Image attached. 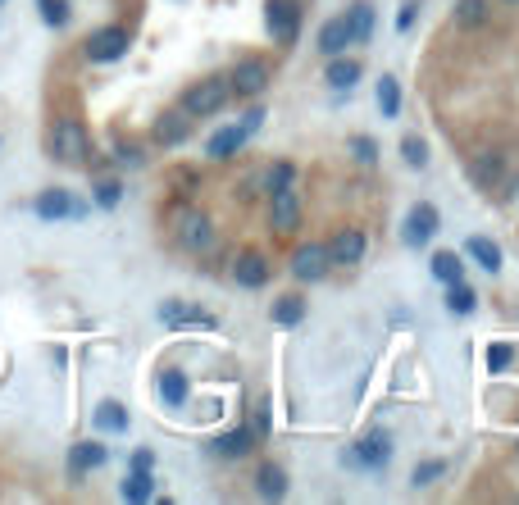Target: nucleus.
Returning <instances> with one entry per match:
<instances>
[{
    "label": "nucleus",
    "mask_w": 519,
    "mask_h": 505,
    "mask_svg": "<svg viewBox=\"0 0 519 505\" xmlns=\"http://www.w3.org/2000/svg\"><path fill=\"white\" fill-rule=\"evenodd\" d=\"M0 5H5V0H0Z\"/></svg>",
    "instance_id": "nucleus-41"
},
{
    "label": "nucleus",
    "mask_w": 519,
    "mask_h": 505,
    "mask_svg": "<svg viewBox=\"0 0 519 505\" xmlns=\"http://www.w3.org/2000/svg\"><path fill=\"white\" fill-rule=\"evenodd\" d=\"M410 23H415V0H406V10H401V19H397V28H401V32H406V28H410Z\"/></svg>",
    "instance_id": "nucleus-39"
},
{
    "label": "nucleus",
    "mask_w": 519,
    "mask_h": 505,
    "mask_svg": "<svg viewBox=\"0 0 519 505\" xmlns=\"http://www.w3.org/2000/svg\"><path fill=\"white\" fill-rule=\"evenodd\" d=\"M474 306H479V297H474V287H465V278L447 282V310L452 315H474Z\"/></svg>",
    "instance_id": "nucleus-21"
},
{
    "label": "nucleus",
    "mask_w": 519,
    "mask_h": 505,
    "mask_svg": "<svg viewBox=\"0 0 519 505\" xmlns=\"http://www.w3.org/2000/svg\"><path fill=\"white\" fill-rule=\"evenodd\" d=\"M255 492H260L264 501H278V496L287 492V474H282L278 465H264V469L255 474Z\"/></svg>",
    "instance_id": "nucleus-24"
},
{
    "label": "nucleus",
    "mask_w": 519,
    "mask_h": 505,
    "mask_svg": "<svg viewBox=\"0 0 519 505\" xmlns=\"http://www.w3.org/2000/svg\"><path fill=\"white\" fill-rule=\"evenodd\" d=\"M246 137H251V132H246L242 123H237V128H224V132H214V137H210V146H205V155H210V160H228V155H237V151L246 146Z\"/></svg>",
    "instance_id": "nucleus-13"
},
{
    "label": "nucleus",
    "mask_w": 519,
    "mask_h": 505,
    "mask_svg": "<svg viewBox=\"0 0 519 505\" xmlns=\"http://www.w3.org/2000/svg\"><path fill=\"white\" fill-rule=\"evenodd\" d=\"M433 233H437V209L424 200L406 214V246H424V242H433Z\"/></svg>",
    "instance_id": "nucleus-11"
},
{
    "label": "nucleus",
    "mask_w": 519,
    "mask_h": 505,
    "mask_svg": "<svg viewBox=\"0 0 519 505\" xmlns=\"http://www.w3.org/2000/svg\"><path fill=\"white\" fill-rule=\"evenodd\" d=\"M87 59L92 64H110V59H123L128 55V28H101L87 37Z\"/></svg>",
    "instance_id": "nucleus-6"
},
{
    "label": "nucleus",
    "mask_w": 519,
    "mask_h": 505,
    "mask_svg": "<svg viewBox=\"0 0 519 505\" xmlns=\"http://www.w3.org/2000/svg\"><path fill=\"white\" fill-rule=\"evenodd\" d=\"M346 28H351V41H369V32H374V10L355 5V10L346 14Z\"/></svg>",
    "instance_id": "nucleus-28"
},
{
    "label": "nucleus",
    "mask_w": 519,
    "mask_h": 505,
    "mask_svg": "<svg viewBox=\"0 0 519 505\" xmlns=\"http://www.w3.org/2000/svg\"><path fill=\"white\" fill-rule=\"evenodd\" d=\"M379 110H383V119H397V110H401V87H397V78H383V83H379Z\"/></svg>",
    "instance_id": "nucleus-31"
},
{
    "label": "nucleus",
    "mask_w": 519,
    "mask_h": 505,
    "mask_svg": "<svg viewBox=\"0 0 519 505\" xmlns=\"http://www.w3.org/2000/svg\"><path fill=\"white\" fill-rule=\"evenodd\" d=\"M346 46H351V28H346V19H328V23L319 28V50L333 59V55H346Z\"/></svg>",
    "instance_id": "nucleus-16"
},
{
    "label": "nucleus",
    "mask_w": 519,
    "mask_h": 505,
    "mask_svg": "<svg viewBox=\"0 0 519 505\" xmlns=\"http://www.w3.org/2000/svg\"><path fill=\"white\" fill-rule=\"evenodd\" d=\"M264 23H269L273 41L291 46L296 32H301V5L296 0H264Z\"/></svg>",
    "instance_id": "nucleus-3"
},
{
    "label": "nucleus",
    "mask_w": 519,
    "mask_h": 505,
    "mask_svg": "<svg viewBox=\"0 0 519 505\" xmlns=\"http://www.w3.org/2000/svg\"><path fill=\"white\" fill-rule=\"evenodd\" d=\"M328 87H337V92H351L355 83H360V64L355 59H342V55H333V64H328Z\"/></svg>",
    "instance_id": "nucleus-18"
},
{
    "label": "nucleus",
    "mask_w": 519,
    "mask_h": 505,
    "mask_svg": "<svg viewBox=\"0 0 519 505\" xmlns=\"http://www.w3.org/2000/svg\"><path fill=\"white\" fill-rule=\"evenodd\" d=\"M251 447H255V438L246 428H233V432H224V438L214 442V451L219 456H228V460H242V456H251Z\"/></svg>",
    "instance_id": "nucleus-19"
},
{
    "label": "nucleus",
    "mask_w": 519,
    "mask_h": 505,
    "mask_svg": "<svg viewBox=\"0 0 519 505\" xmlns=\"http://www.w3.org/2000/svg\"><path fill=\"white\" fill-rule=\"evenodd\" d=\"M351 151H355L360 164H374V160H379V146H374L369 137H355V141H351Z\"/></svg>",
    "instance_id": "nucleus-37"
},
{
    "label": "nucleus",
    "mask_w": 519,
    "mask_h": 505,
    "mask_svg": "<svg viewBox=\"0 0 519 505\" xmlns=\"http://www.w3.org/2000/svg\"><path fill=\"white\" fill-rule=\"evenodd\" d=\"M428 269H433V278H437V282H456V278H465V264H461V255H456V251H437Z\"/></svg>",
    "instance_id": "nucleus-25"
},
{
    "label": "nucleus",
    "mask_w": 519,
    "mask_h": 505,
    "mask_svg": "<svg viewBox=\"0 0 519 505\" xmlns=\"http://www.w3.org/2000/svg\"><path fill=\"white\" fill-rule=\"evenodd\" d=\"M328 260H333V264H360V260H364V233H360V228H342V233L328 242Z\"/></svg>",
    "instance_id": "nucleus-12"
},
{
    "label": "nucleus",
    "mask_w": 519,
    "mask_h": 505,
    "mask_svg": "<svg viewBox=\"0 0 519 505\" xmlns=\"http://www.w3.org/2000/svg\"><path fill=\"white\" fill-rule=\"evenodd\" d=\"M123 200V187L114 182V178H105V182H96V205H105V209H114Z\"/></svg>",
    "instance_id": "nucleus-35"
},
{
    "label": "nucleus",
    "mask_w": 519,
    "mask_h": 505,
    "mask_svg": "<svg viewBox=\"0 0 519 505\" xmlns=\"http://www.w3.org/2000/svg\"><path fill=\"white\" fill-rule=\"evenodd\" d=\"M351 465H360V469H383L388 460H392V442H388V432H369V438L346 456Z\"/></svg>",
    "instance_id": "nucleus-9"
},
{
    "label": "nucleus",
    "mask_w": 519,
    "mask_h": 505,
    "mask_svg": "<svg viewBox=\"0 0 519 505\" xmlns=\"http://www.w3.org/2000/svg\"><path fill=\"white\" fill-rule=\"evenodd\" d=\"M510 359H515V346H506V341H497V346H488V369H492V374H501V369H510Z\"/></svg>",
    "instance_id": "nucleus-34"
},
{
    "label": "nucleus",
    "mask_w": 519,
    "mask_h": 505,
    "mask_svg": "<svg viewBox=\"0 0 519 505\" xmlns=\"http://www.w3.org/2000/svg\"><path fill=\"white\" fill-rule=\"evenodd\" d=\"M178 246L192 251V255H201V251L214 246V228H210L205 214H196V209H183V214H178Z\"/></svg>",
    "instance_id": "nucleus-4"
},
{
    "label": "nucleus",
    "mask_w": 519,
    "mask_h": 505,
    "mask_svg": "<svg viewBox=\"0 0 519 505\" xmlns=\"http://www.w3.org/2000/svg\"><path fill=\"white\" fill-rule=\"evenodd\" d=\"M50 155L59 164H83L87 160V128L78 119H55V128H50Z\"/></svg>",
    "instance_id": "nucleus-2"
},
{
    "label": "nucleus",
    "mask_w": 519,
    "mask_h": 505,
    "mask_svg": "<svg viewBox=\"0 0 519 505\" xmlns=\"http://www.w3.org/2000/svg\"><path fill=\"white\" fill-rule=\"evenodd\" d=\"M160 396H165L169 405H183V401H187V378H183L178 369L160 374Z\"/></svg>",
    "instance_id": "nucleus-30"
},
{
    "label": "nucleus",
    "mask_w": 519,
    "mask_h": 505,
    "mask_svg": "<svg viewBox=\"0 0 519 505\" xmlns=\"http://www.w3.org/2000/svg\"><path fill=\"white\" fill-rule=\"evenodd\" d=\"M37 10H41V19H46L50 28H64V23H68V5H64V0H37Z\"/></svg>",
    "instance_id": "nucleus-32"
},
{
    "label": "nucleus",
    "mask_w": 519,
    "mask_h": 505,
    "mask_svg": "<svg viewBox=\"0 0 519 505\" xmlns=\"http://www.w3.org/2000/svg\"><path fill=\"white\" fill-rule=\"evenodd\" d=\"M160 319H165L169 328H214V323H219L210 310H196V306H183V301H165V306H160Z\"/></svg>",
    "instance_id": "nucleus-10"
},
{
    "label": "nucleus",
    "mask_w": 519,
    "mask_h": 505,
    "mask_svg": "<svg viewBox=\"0 0 519 505\" xmlns=\"http://www.w3.org/2000/svg\"><path fill=\"white\" fill-rule=\"evenodd\" d=\"M442 474H447V465H442V460H428V465H419L415 469V487H428L433 478H442Z\"/></svg>",
    "instance_id": "nucleus-36"
},
{
    "label": "nucleus",
    "mask_w": 519,
    "mask_h": 505,
    "mask_svg": "<svg viewBox=\"0 0 519 505\" xmlns=\"http://www.w3.org/2000/svg\"><path fill=\"white\" fill-rule=\"evenodd\" d=\"M228 96H233L228 78H205V83H196V87H187V92H183V114H187V119L219 114V110L228 105Z\"/></svg>",
    "instance_id": "nucleus-1"
},
{
    "label": "nucleus",
    "mask_w": 519,
    "mask_h": 505,
    "mask_svg": "<svg viewBox=\"0 0 519 505\" xmlns=\"http://www.w3.org/2000/svg\"><path fill=\"white\" fill-rule=\"evenodd\" d=\"M269 315H273L278 328H291V323H301V319H306V301H301V297H278Z\"/></svg>",
    "instance_id": "nucleus-22"
},
{
    "label": "nucleus",
    "mask_w": 519,
    "mask_h": 505,
    "mask_svg": "<svg viewBox=\"0 0 519 505\" xmlns=\"http://www.w3.org/2000/svg\"><path fill=\"white\" fill-rule=\"evenodd\" d=\"M233 278H237L242 287H264V282H269V264H264V255H255V251L237 255V264H233Z\"/></svg>",
    "instance_id": "nucleus-15"
},
{
    "label": "nucleus",
    "mask_w": 519,
    "mask_h": 505,
    "mask_svg": "<svg viewBox=\"0 0 519 505\" xmlns=\"http://www.w3.org/2000/svg\"><path fill=\"white\" fill-rule=\"evenodd\" d=\"M470 255H474L488 273L501 269V251H497V242H488V237H470Z\"/></svg>",
    "instance_id": "nucleus-29"
},
{
    "label": "nucleus",
    "mask_w": 519,
    "mask_h": 505,
    "mask_svg": "<svg viewBox=\"0 0 519 505\" xmlns=\"http://www.w3.org/2000/svg\"><path fill=\"white\" fill-rule=\"evenodd\" d=\"M105 465V447L101 442H78L68 451V469L73 474H92V469H101Z\"/></svg>",
    "instance_id": "nucleus-17"
},
{
    "label": "nucleus",
    "mask_w": 519,
    "mask_h": 505,
    "mask_svg": "<svg viewBox=\"0 0 519 505\" xmlns=\"http://www.w3.org/2000/svg\"><path fill=\"white\" fill-rule=\"evenodd\" d=\"M151 492H156L151 469H132V474H128V483L119 487V496H123V501H151Z\"/></svg>",
    "instance_id": "nucleus-20"
},
{
    "label": "nucleus",
    "mask_w": 519,
    "mask_h": 505,
    "mask_svg": "<svg viewBox=\"0 0 519 505\" xmlns=\"http://www.w3.org/2000/svg\"><path fill=\"white\" fill-rule=\"evenodd\" d=\"M68 214H83V205H73L68 191L50 187V191L37 196V219H68Z\"/></svg>",
    "instance_id": "nucleus-14"
},
{
    "label": "nucleus",
    "mask_w": 519,
    "mask_h": 505,
    "mask_svg": "<svg viewBox=\"0 0 519 505\" xmlns=\"http://www.w3.org/2000/svg\"><path fill=\"white\" fill-rule=\"evenodd\" d=\"M132 469H151V451H137V456H132Z\"/></svg>",
    "instance_id": "nucleus-40"
},
{
    "label": "nucleus",
    "mask_w": 519,
    "mask_h": 505,
    "mask_svg": "<svg viewBox=\"0 0 519 505\" xmlns=\"http://www.w3.org/2000/svg\"><path fill=\"white\" fill-rule=\"evenodd\" d=\"M401 155H406V164H415V169L428 164V146H424L419 137H406V141H401Z\"/></svg>",
    "instance_id": "nucleus-33"
},
{
    "label": "nucleus",
    "mask_w": 519,
    "mask_h": 505,
    "mask_svg": "<svg viewBox=\"0 0 519 505\" xmlns=\"http://www.w3.org/2000/svg\"><path fill=\"white\" fill-rule=\"evenodd\" d=\"M328 246H319V242H310V246H301V251H296L291 255V273L296 278H301V282H319L324 273H328Z\"/></svg>",
    "instance_id": "nucleus-8"
},
{
    "label": "nucleus",
    "mask_w": 519,
    "mask_h": 505,
    "mask_svg": "<svg viewBox=\"0 0 519 505\" xmlns=\"http://www.w3.org/2000/svg\"><path fill=\"white\" fill-rule=\"evenodd\" d=\"M96 428L101 432H128V410L119 401H101L96 405Z\"/></svg>",
    "instance_id": "nucleus-23"
},
{
    "label": "nucleus",
    "mask_w": 519,
    "mask_h": 505,
    "mask_svg": "<svg viewBox=\"0 0 519 505\" xmlns=\"http://www.w3.org/2000/svg\"><path fill=\"white\" fill-rule=\"evenodd\" d=\"M273 187H291V164H278L273 173H269V191Z\"/></svg>",
    "instance_id": "nucleus-38"
},
{
    "label": "nucleus",
    "mask_w": 519,
    "mask_h": 505,
    "mask_svg": "<svg viewBox=\"0 0 519 505\" xmlns=\"http://www.w3.org/2000/svg\"><path fill=\"white\" fill-rule=\"evenodd\" d=\"M156 137L165 141V146H178V141L187 137V114H165V119L156 123Z\"/></svg>",
    "instance_id": "nucleus-27"
},
{
    "label": "nucleus",
    "mask_w": 519,
    "mask_h": 505,
    "mask_svg": "<svg viewBox=\"0 0 519 505\" xmlns=\"http://www.w3.org/2000/svg\"><path fill=\"white\" fill-rule=\"evenodd\" d=\"M456 23L461 28H483L488 23V0H456Z\"/></svg>",
    "instance_id": "nucleus-26"
},
{
    "label": "nucleus",
    "mask_w": 519,
    "mask_h": 505,
    "mask_svg": "<svg viewBox=\"0 0 519 505\" xmlns=\"http://www.w3.org/2000/svg\"><path fill=\"white\" fill-rule=\"evenodd\" d=\"M269 224L278 233H296V228H301V200H296L291 187H273L269 191Z\"/></svg>",
    "instance_id": "nucleus-5"
},
{
    "label": "nucleus",
    "mask_w": 519,
    "mask_h": 505,
    "mask_svg": "<svg viewBox=\"0 0 519 505\" xmlns=\"http://www.w3.org/2000/svg\"><path fill=\"white\" fill-rule=\"evenodd\" d=\"M228 87H233L237 96H260V92L269 87V64H264V59H237Z\"/></svg>",
    "instance_id": "nucleus-7"
}]
</instances>
